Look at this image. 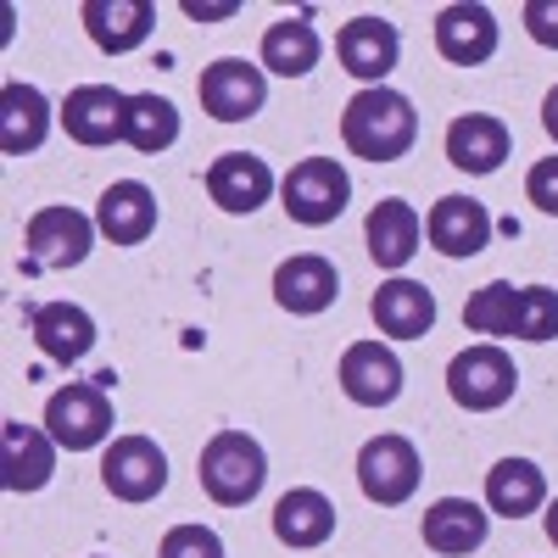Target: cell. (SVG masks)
Here are the masks:
<instances>
[{"label": "cell", "instance_id": "cell-13", "mask_svg": "<svg viewBox=\"0 0 558 558\" xmlns=\"http://www.w3.org/2000/svg\"><path fill=\"white\" fill-rule=\"evenodd\" d=\"M336 296H341V274H336L330 257L296 252V257H286L274 268V302L286 313H296V318H313L324 307H336Z\"/></svg>", "mask_w": 558, "mask_h": 558}, {"label": "cell", "instance_id": "cell-33", "mask_svg": "<svg viewBox=\"0 0 558 558\" xmlns=\"http://www.w3.org/2000/svg\"><path fill=\"white\" fill-rule=\"evenodd\" d=\"M525 196H531L547 218H558V157H542V162L525 173Z\"/></svg>", "mask_w": 558, "mask_h": 558}, {"label": "cell", "instance_id": "cell-23", "mask_svg": "<svg viewBox=\"0 0 558 558\" xmlns=\"http://www.w3.org/2000/svg\"><path fill=\"white\" fill-rule=\"evenodd\" d=\"M368 313H375L380 336H391V341H425L430 324H436V296L418 286V279H386V286L375 291V302H368Z\"/></svg>", "mask_w": 558, "mask_h": 558}, {"label": "cell", "instance_id": "cell-8", "mask_svg": "<svg viewBox=\"0 0 558 558\" xmlns=\"http://www.w3.org/2000/svg\"><path fill=\"white\" fill-rule=\"evenodd\" d=\"M101 486L118 502H151L168 486V452L151 436H118L101 452Z\"/></svg>", "mask_w": 558, "mask_h": 558}, {"label": "cell", "instance_id": "cell-30", "mask_svg": "<svg viewBox=\"0 0 558 558\" xmlns=\"http://www.w3.org/2000/svg\"><path fill=\"white\" fill-rule=\"evenodd\" d=\"M514 302H520V291L508 286V279H492V286H481L470 302H463V330H475V336H514Z\"/></svg>", "mask_w": 558, "mask_h": 558}, {"label": "cell", "instance_id": "cell-10", "mask_svg": "<svg viewBox=\"0 0 558 558\" xmlns=\"http://www.w3.org/2000/svg\"><path fill=\"white\" fill-rule=\"evenodd\" d=\"M336 57H341V68H347L352 78H363V89L386 84L391 68H397V57H402L397 23H386V17H375V12L352 17V23L336 34Z\"/></svg>", "mask_w": 558, "mask_h": 558}, {"label": "cell", "instance_id": "cell-37", "mask_svg": "<svg viewBox=\"0 0 558 558\" xmlns=\"http://www.w3.org/2000/svg\"><path fill=\"white\" fill-rule=\"evenodd\" d=\"M547 542L558 547V497H553V508H547Z\"/></svg>", "mask_w": 558, "mask_h": 558}, {"label": "cell", "instance_id": "cell-34", "mask_svg": "<svg viewBox=\"0 0 558 558\" xmlns=\"http://www.w3.org/2000/svg\"><path fill=\"white\" fill-rule=\"evenodd\" d=\"M525 34L547 51H558V0H531L525 7Z\"/></svg>", "mask_w": 558, "mask_h": 558}, {"label": "cell", "instance_id": "cell-18", "mask_svg": "<svg viewBox=\"0 0 558 558\" xmlns=\"http://www.w3.org/2000/svg\"><path fill=\"white\" fill-rule=\"evenodd\" d=\"M508 151H514V134L492 112H463L447 123V162L463 173H497Z\"/></svg>", "mask_w": 558, "mask_h": 558}, {"label": "cell", "instance_id": "cell-27", "mask_svg": "<svg viewBox=\"0 0 558 558\" xmlns=\"http://www.w3.org/2000/svg\"><path fill=\"white\" fill-rule=\"evenodd\" d=\"M542 502H547V475L531 458H502L497 470H486V508L492 514L525 520V514H542Z\"/></svg>", "mask_w": 558, "mask_h": 558}, {"label": "cell", "instance_id": "cell-24", "mask_svg": "<svg viewBox=\"0 0 558 558\" xmlns=\"http://www.w3.org/2000/svg\"><path fill=\"white\" fill-rule=\"evenodd\" d=\"M418 235H425V223H418V207L402 202V196L375 202V213H368V223H363L368 257H375L380 268H408L413 252H418Z\"/></svg>", "mask_w": 558, "mask_h": 558}, {"label": "cell", "instance_id": "cell-9", "mask_svg": "<svg viewBox=\"0 0 558 558\" xmlns=\"http://www.w3.org/2000/svg\"><path fill=\"white\" fill-rule=\"evenodd\" d=\"M96 218H84L78 207H39L28 218V263L34 268H78L96 246Z\"/></svg>", "mask_w": 558, "mask_h": 558}, {"label": "cell", "instance_id": "cell-20", "mask_svg": "<svg viewBox=\"0 0 558 558\" xmlns=\"http://www.w3.org/2000/svg\"><path fill=\"white\" fill-rule=\"evenodd\" d=\"M84 34L101 45L107 57H123L134 45H146L157 28V7L151 0H84Z\"/></svg>", "mask_w": 558, "mask_h": 558}, {"label": "cell", "instance_id": "cell-6", "mask_svg": "<svg viewBox=\"0 0 558 558\" xmlns=\"http://www.w3.org/2000/svg\"><path fill=\"white\" fill-rule=\"evenodd\" d=\"M196 96H202V112L207 118L246 123L268 101V73H263V62H246V57H218L213 68H202Z\"/></svg>", "mask_w": 558, "mask_h": 558}, {"label": "cell", "instance_id": "cell-22", "mask_svg": "<svg viewBox=\"0 0 558 558\" xmlns=\"http://www.w3.org/2000/svg\"><path fill=\"white\" fill-rule=\"evenodd\" d=\"M96 229H101L112 246H140V241H151V229H157V196H151L140 179L107 184V196L96 202Z\"/></svg>", "mask_w": 558, "mask_h": 558}, {"label": "cell", "instance_id": "cell-5", "mask_svg": "<svg viewBox=\"0 0 558 558\" xmlns=\"http://www.w3.org/2000/svg\"><path fill=\"white\" fill-rule=\"evenodd\" d=\"M45 430L68 452H96L112 436V397L101 380H68L45 402Z\"/></svg>", "mask_w": 558, "mask_h": 558}, {"label": "cell", "instance_id": "cell-32", "mask_svg": "<svg viewBox=\"0 0 558 558\" xmlns=\"http://www.w3.org/2000/svg\"><path fill=\"white\" fill-rule=\"evenodd\" d=\"M157 558H223V542H218V531H207V525H173V531L162 536Z\"/></svg>", "mask_w": 558, "mask_h": 558}, {"label": "cell", "instance_id": "cell-31", "mask_svg": "<svg viewBox=\"0 0 558 558\" xmlns=\"http://www.w3.org/2000/svg\"><path fill=\"white\" fill-rule=\"evenodd\" d=\"M553 336H558V291L553 286H520L514 341H553Z\"/></svg>", "mask_w": 558, "mask_h": 558}, {"label": "cell", "instance_id": "cell-3", "mask_svg": "<svg viewBox=\"0 0 558 558\" xmlns=\"http://www.w3.org/2000/svg\"><path fill=\"white\" fill-rule=\"evenodd\" d=\"M520 391V368L497 341H481V347H463L452 363H447V397L463 408V413H497L502 402H514Z\"/></svg>", "mask_w": 558, "mask_h": 558}, {"label": "cell", "instance_id": "cell-2", "mask_svg": "<svg viewBox=\"0 0 558 558\" xmlns=\"http://www.w3.org/2000/svg\"><path fill=\"white\" fill-rule=\"evenodd\" d=\"M196 481L218 508H246L268 481V458L246 430H218L196 458Z\"/></svg>", "mask_w": 558, "mask_h": 558}, {"label": "cell", "instance_id": "cell-12", "mask_svg": "<svg viewBox=\"0 0 558 558\" xmlns=\"http://www.w3.org/2000/svg\"><path fill=\"white\" fill-rule=\"evenodd\" d=\"M341 391L357 408H391L402 397V363L386 341H352L341 352Z\"/></svg>", "mask_w": 558, "mask_h": 558}, {"label": "cell", "instance_id": "cell-7", "mask_svg": "<svg viewBox=\"0 0 558 558\" xmlns=\"http://www.w3.org/2000/svg\"><path fill=\"white\" fill-rule=\"evenodd\" d=\"M418 475H425V463H418V447L408 436H375L363 441L357 452V486L368 502L380 508H397L418 492Z\"/></svg>", "mask_w": 558, "mask_h": 558}, {"label": "cell", "instance_id": "cell-1", "mask_svg": "<svg viewBox=\"0 0 558 558\" xmlns=\"http://www.w3.org/2000/svg\"><path fill=\"white\" fill-rule=\"evenodd\" d=\"M341 140L347 151L363 157V162H397L413 151L418 140V112L402 89L391 84H375V89H357L341 112Z\"/></svg>", "mask_w": 558, "mask_h": 558}, {"label": "cell", "instance_id": "cell-36", "mask_svg": "<svg viewBox=\"0 0 558 558\" xmlns=\"http://www.w3.org/2000/svg\"><path fill=\"white\" fill-rule=\"evenodd\" d=\"M542 129L553 134V146H558V84L547 89V101H542Z\"/></svg>", "mask_w": 558, "mask_h": 558}, {"label": "cell", "instance_id": "cell-16", "mask_svg": "<svg viewBox=\"0 0 558 558\" xmlns=\"http://www.w3.org/2000/svg\"><path fill=\"white\" fill-rule=\"evenodd\" d=\"M207 196H213L223 213L246 218V213H257V207L274 196V168H268L263 157H252V151H223V157H213V168H207Z\"/></svg>", "mask_w": 558, "mask_h": 558}, {"label": "cell", "instance_id": "cell-21", "mask_svg": "<svg viewBox=\"0 0 558 558\" xmlns=\"http://www.w3.org/2000/svg\"><path fill=\"white\" fill-rule=\"evenodd\" d=\"M425 235L441 257H481L492 241V213L475 196H441L425 218Z\"/></svg>", "mask_w": 558, "mask_h": 558}, {"label": "cell", "instance_id": "cell-29", "mask_svg": "<svg viewBox=\"0 0 558 558\" xmlns=\"http://www.w3.org/2000/svg\"><path fill=\"white\" fill-rule=\"evenodd\" d=\"M123 140L140 151V157H157L179 140V112L168 96L146 89V96H129V112H123Z\"/></svg>", "mask_w": 558, "mask_h": 558}, {"label": "cell", "instance_id": "cell-17", "mask_svg": "<svg viewBox=\"0 0 558 558\" xmlns=\"http://www.w3.org/2000/svg\"><path fill=\"white\" fill-rule=\"evenodd\" d=\"M123 112H129L123 89L78 84L62 101V129H68V140H78V146H112V140H123Z\"/></svg>", "mask_w": 558, "mask_h": 558}, {"label": "cell", "instance_id": "cell-15", "mask_svg": "<svg viewBox=\"0 0 558 558\" xmlns=\"http://www.w3.org/2000/svg\"><path fill=\"white\" fill-rule=\"evenodd\" d=\"M425 547L430 553H441V558H470V553H481L486 547V536H492V508H481V502H470V497H441V502H430L425 508Z\"/></svg>", "mask_w": 558, "mask_h": 558}, {"label": "cell", "instance_id": "cell-26", "mask_svg": "<svg viewBox=\"0 0 558 558\" xmlns=\"http://www.w3.org/2000/svg\"><path fill=\"white\" fill-rule=\"evenodd\" d=\"M274 536L286 547H324L336 536V502L313 492V486H296L274 502Z\"/></svg>", "mask_w": 558, "mask_h": 558}, {"label": "cell", "instance_id": "cell-19", "mask_svg": "<svg viewBox=\"0 0 558 558\" xmlns=\"http://www.w3.org/2000/svg\"><path fill=\"white\" fill-rule=\"evenodd\" d=\"M436 51L441 62L452 68H481L497 57V17L492 7H470V0H458L436 17Z\"/></svg>", "mask_w": 558, "mask_h": 558}, {"label": "cell", "instance_id": "cell-4", "mask_svg": "<svg viewBox=\"0 0 558 558\" xmlns=\"http://www.w3.org/2000/svg\"><path fill=\"white\" fill-rule=\"evenodd\" d=\"M352 202V179L336 157H302L286 179H279V207L291 213V223L302 229H324L336 223Z\"/></svg>", "mask_w": 558, "mask_h": 558}, {"label": "cell", "instance_id": "cell-11", "mask_svg": "<svg viewBox=\"0 0 558 558\" xmlns=\"http://www.w3.org/2000/svg\"><path fill=\"white\" fill-rule=\"evenodd\" d=\"M51 475H57L51 430L7 418V425H0V486L7 492H39V486H51Z\"/></svg>", "mask_w": 558, "mask_h": 558}, {"label": "cell", "instance_id": "cell-25", "mask_svg": "<svg viewBox=\"0 0 558 558\" xmlns=\"http://www.w3.org/2000/svg\"><path fill=\"white\" fill-rule=\"evenodd\" d=\"M51 134V101L34 84H7L0 89V151L7 157H28L45 146Z\"/></svg>", "mask_w": 558, "mask_h": 558}, {"label": "cell", "instance_id": "cell-35", "mask_svg": "<svg viewBox=\"0 0 558 558\" xmlns=\"http://www.w3.org/2000/svg\"><path fill=\"white\" fill-rule=\"evenodd\" d=\"M241 7L235 0H223V7H202V0H184V17H235Z\"/></svg>", "mask_w": 558, "mask_h": 558}, {"label": "cell", "instance_id": "cell-28", "mask_svg": "<svg viewBox=\"0 0 558 558\" xmlns=\"http://www.w3.org/2000/svg\"><path fill=\"white\" fill-rule=\"evenodd\" d=\"M324 57V39L307 17H279L268 23L263 34V73H279V78H307Z\"/></svg>", "mask_w": 558, "mask_h": 558}, {"label": "cell", "instance_id": "cell-14", "mask_svg": "<svg viewBox=\"0 0 558 558\" xmlns=\"http://www.w3.org/2000/svg\"><path fill=\"white\" fill-rule=\"evenodd\" d=\"M28 336H34L39 357L73 368V363H84L89 352H96V318H89L78 302H39L28 313Z\"/></svg>", "mask_w": 558, "mask_h": 558}]
</instances>
